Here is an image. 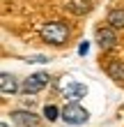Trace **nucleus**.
<instances>
[{"mask_svg": "<svg viewBox=\"0 0 124 127\" xmlns=\"http://www.w3.org/2000/svg\"><path fill=\"white\" fill-rule=\"evenodd\" d=\"M41 39L46 44H51V46H62L69 39L67 23H62V21H51V23H46L41 28Z\"/></svg>", "mask_w": 124, "mask_h": 127, "instance_id": "1", "label": "nucleus"}, {"mask_svg": "<svg viewBox=\"0 0 124 127\" xmlns=\"http://www.w3.org/2000/svg\"><path fill=\"white\" fill-rule=\"evenodd\" d=\"M62 120L67 125H85L90 120V111L83 109L81 104H67V106L62 109Z\"/></svg>", "mask_w": 124, "mask_h": 127, "instance_id": "2", "label": "nucleus"}, {"mask_svg": "<svg viewBox=\"0 0 124 127\" xmlns=\"http://www.w3.org/2000/svg\"><path fill=\"white\" fill-rule=\"evenodd\" d=\"M46 86H48V74L46 72H35L21 83V90H23V95H37Z\"/></svg>", "mask_w": 124, "mask_h": 127, "instance_id": "3", "label": "nucleus"}, {"mask_svg": "<svg viewBox=\"0 0 124 127\" xmlns=\"http://www.w3.org/2000/svg\"><path fill=\"white\" fill-rule=\"evenodd\" d=\"M94 39H97V44H99L101 51H110L115 44H117V32H115V28L104 26V28H97Z\"/></svg>", "mask_w": 124, "mask_h": 127, "instance_id": "4", "label": "nucleus"}, {"mask_svg": "<svg viewBox=\"0 0 124 127\" xmlns=\"http://www.w3.org/2000/svg\"><path fill=\"white\" fill-rule=\"evenodd\" d=\"M12 123L18 125V127H37L39 125V116L32 113V111L18 109V111H12Z\"/></svg>", "mask_w": 124, "mask_h": 127, "instance_id": "5", "label": "nucleus"}, {"mask_svg": "<svg viewBox=\"0 0 124 127\" xmlns=\"http://www.w3.org/2000/svg\"><path fill=\"white\" fill-rule=\"evenodd\" d=\"M85 95H87V88L83 83H76V81L64 88V99H67V104H78Z\"/></svg>", "mask_w": 124, "mask_h": 127, "instance_id": "6", "label": "nucleus"}, {"mask_svg": "<svg viewBox=\"0 0 124 127\" xmlns=\"http://www.w3.org/2000/svg\"><path fill=\"white\" fill-rule=\"evenodd\" d=\"M0 93H2L5 97L18 93V81H16L14 74H9V72H2V74H0Z\"/></svg>", "mask_w": 124, "mask_h": 127, "instance_id": "7", "label": "nucleus"}, {"mask_svg": "<svg viewBox=\"0 0 124 127\" xmlns=\"http://www.w3.org/2000/svg\"><path fill=\"white\" fill-rule=\"evenodd\" d=\"M92 7H94V0H67L64 2V9H69L76 16H83V14L92 12Z\"/></svg>", "mask_w": 124, "mask_h": 127, "instance_id": "8", "label": "nucleus"}, {"mask_svg": "<svg viewBox=\"0 0 124 127\" xmlns=\"http://www.w3.org/2000/svg\"><path fill=\"white\" fill-rule=\"evenodd\" d=\"M106 72H108V76H110L113 81L124 83V63H122V60H113V63H108Z\"/></svg>", "mask_w": 124, "mask_h": 127, "instance_id": "9", "label": "nucleus"}, {"mask_svg": "<svg viewBox=\"0 0 124 127\" xmlns=\"http://www.w3.org/2000/svg\"><path fill=\"white\" fill-rule=\"evenodd\" d=\"M106 21H108V26H110V28H115V30L124 28V9H122V7L110 9V12H108V16H106Z\"/></svg>", "mask_w": 124, "mask_h": 127, "instance_id": "10", "label": "nucleus"}, {"mask_svg": "<svg viewBox=\"0 0 124 127\" xmlns=\"http://www.w3.org/2000/svg\"><path fill=\"white\" fill-rule=\"evenodd\" d=\"M44 118H46L48 123H55L57 118H62V111L55 106V104H46L44 106Z\"/></svg>", "mask_w": 124, "mask_h": 127, "instance_id": "11", "label": "nucleus"}, {"mask_svg": "<svg viewBox=\"0 0 124 127\" xmlns=\"http://www.w3.org/2000/svg\"><path fill=\"white\" fill-rule=\"evenodd\" d=\"M28 63H48V58H44V56H35V58H25Z\"/></svg>", "mask_w": 124, "mask_h": 127, "instance_id": "12", "label": "nucleus"}, {"mask_svg": "<svg viewBox=\"0 0 124 127\" xmlns=\"http://www.w3.org/2000/svg\"><path fill=\"white\" fill-rule=\"evenodd\" d=\"M87 51H90V44H87V42H83L81 46H78V53H81V56H85Z\"/></svg>", "mask_w": 124, "mask_h": 127, "instance_id": "13", "label": "nucleus"}, {"mask_svg": "<svg viewBox=\"0 0 124 127\" xmlns=\"http://www.w3.org/2000/svg\"><path fill=\"white\" fill-rule=\"evenodd\" d=\"M0 127H9V125H7V123H2V125H0Z\"/></svg>", "mask_w": 124, "mask_h": 127, "instance_id": "14", "label": "nucleus"}]
</instances>
